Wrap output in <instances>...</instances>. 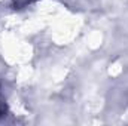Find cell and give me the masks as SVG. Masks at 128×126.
<instances>
[{
	"label": "cell",
	"mask_w": 128,
	"mask_h": 126,
	"mask_svg": "<svg viewBox=\"0 0 128 126\" xmlns=\"http://www.w3.org/2000/svg\"><path fill=\"white\" fill-rule=\"evenodd\" d=\"M2 113H3V107H2V102H0V116H2Z\"/></svg>",
	"instance_id": "obj_1"
}]
</instances>
